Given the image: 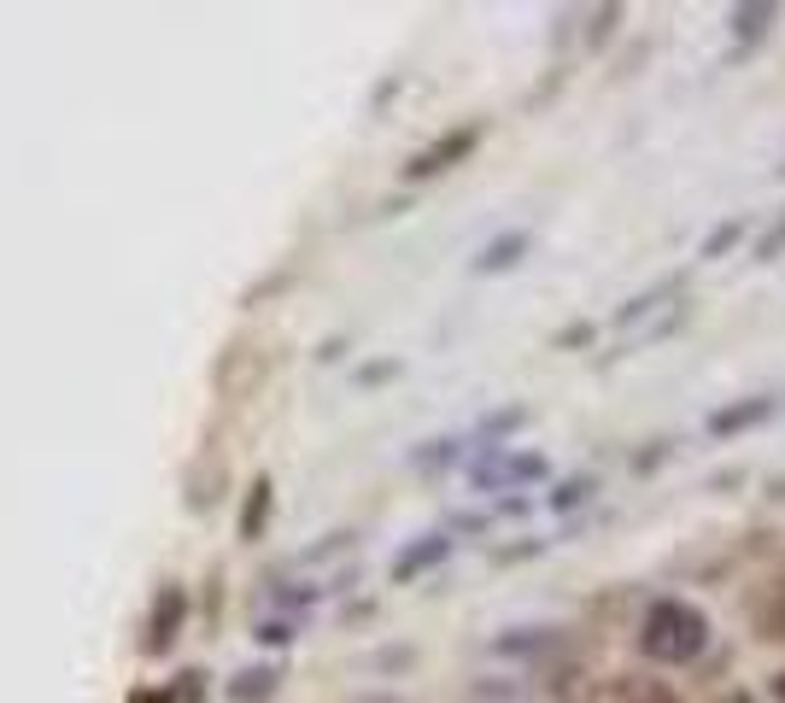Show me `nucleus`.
I'll return each mask as SVG.
<instances>
[{"mask_svg": "<svg viewBox=\"0 0 785 703\" xmlns=\"http://www.w3.org/2000/svg\"><path fill=\"white\" fill-rule=\"evenodd\" d=\"M721 703H756L751 692H733V697H721Z\"/></svg>", "mask_w": 785, "mask_h": 703, "instance_id": "2eb2a0df", "label": "nucleus"}, {"mask_svg": "<svg viewBox=\"0 0 785 703\" xmlns=\"http://www.w3.org/2000/svg\"><path fill=\"white\" fill-rule=\"evenodd\" d=\"M774 703H785V674L774 680Z\"/></svg>", "mask_w": 785, "mask_h": 703, "instance_id": "f3484780", "label": "nucleus"}, {"mask_svg": "<svg viewBox=\"0 0 785 703\" xmlns=\"http://www.w3.org/2000/svg\"><path fill=\"white\" fill-rule=\"evenodd\" d=\"M587 492H592V481L581 475V481H563V487H557V492H551V505H557V510H569V505H581Z\"/></svg>", "mask_w": 785, "mask_h": 703, "instance_id": "9b49d317", "label": "nucleus"}, {"mask_svg": "<svg viewBox=\"0 0 785 703\" xmlns=\"http://www.w3.org/2000/svg\"><path fill=\"white\" fill-rule=\"evenodd\" d=\"M738 235H745V230H738V223H721V230L704 241V258H721V253H727V246L738 241Z\"/></svg>", "mask_w": 785, "mask_h": 703, "instance_id": "f8f14e48", "label": "nucleus"}, {"mask_svg": "<svg viewBox=\"0 0 785 703\" xmlns=\"http://www.w3.org/2000/svg\"><path fill=\"white\" fill-rule=\"evenodd\" d=\"M540 475H546L540 458H492V463L475 469V481L481 487H510V481H540Z\"/></svg>", "mask_w": 785, "mask_h": 703, "instance_id": "20e7f679", "label": "nucleus"}, {"mask_svg": "<svg viewBox=\"0 0 785 703\" xmlns=\"http://www.w3.org/2000/svg\"><path fill=\"white\" fill-rule=\"evenodd\" d=\"M768 399H751V405H727V410H715V417H710V428L715 434H738V428H756L762 417H768Z\"/></svg>", "mask_w": 785, "mask_h": 703, "instance_id": "423d86ee", "label": "nucleus"}, {"mask_svg": "<svg viewBox=\"0 0 785 703\" xmlns=\"http://www.w3.org/2000/svg\"><path fill=\"white\" fill-rule=\"evenodd\" d=\"M774 18H779V7H762V0H756V7H733V30L745 35V41H756L762 30L774 24Z\"/></svg>", "mask_w": 785, "mask_h": 703, "instance_id": "9d476101", "label": "nucleus"}, {"mask_svg": "<svg viewBox=\"0 0 785 703\" xmlns=\"http://www.w3.org/2000/svg\"><path fill=\"white\" fill-rule=\"evenodd\" d=\"M774 633H779V639H785V604H779V610H774Z\"/></svg>", "mask_w": 785, "mask_h": 703, "instance_id": "4468645a", "label": "nucleus"}, {"mask_svg": "<svg viewBox=\"0 0 785 703\" xmlns=\"http://www.w3.org/2000/svg\"><path fill=\"white\" fill-rule=\"evenodd\" d=\"M258 639H264V645H287V639H294V622H264Z\"/></svg>", "mask_w": 785, "mask_h": 703, "instance_id": "ddd939ff", "label": "nucleus"}, {"mask_svg": "<svg viewBox=\"0 0 785 703\" xmlns=\"http://www.w3.org/2000/svg\"><path fill=\"white\" fill-rule=\"evenodd\" d=\"M446 551H451L446 533H428V540H417V546H410V551L399 557V563H392V581H417V574H422V569H434Z\"/></svg>", "mask_w": 785, "mask_h": 703, "instance_id": "39448f33", "label": "nucleus"}, {"mask_svg": "<svg viewBox=\"0 0 785 703\" xmlns=\"http://www.w3.org/2000/svg\"><path fill=\"white\" fill-rule=\"evenodd\" d=\"M469 147H475V130H458V135L434 141L428 153H417V159H410V164H405V176H434V171H446V164H458Z\"/></svg>", "mask_w": 785, "mask_h": 703, "instance_id": "7ed1b4c3", "label": "nucleus"}, {"mask_svg": "<svg viewBox=\"0 0 785 703\" xmlns=\"http://www.w3.org/2000/svg\"><path fill=\"white\" fill-rule=\"evenodd\" d=\"M271 692H276V669H246V674H235V686H230L235 703H264Z\"/></svg>", "mask_w": 785, "mask_h": 703, "instance_id": "0eeeda50", "label": "nucleus"}, {"mask_svg": "<svg viewBox=\"0 0 785 703\" xmlns=\"http://www.w3.org/2000/svg\"><path fill=\"white\" fill-rule=\"evenodd\" d=\"M528 253V235H504V241H492L481 258H475V271H510L516 258Z\"/></svg>", "mask_w": 785, "mask_h": 703, "instance_id": "1a4fd4ad", "label": "nucleus"}, {"mask_svg": "<svg viewBox=\"0 0 785 703\" xmlns=\"http://www.w3.org/2000/svg\"><path fill=\"white\" fill-rule=\"evenodd\" d=\"M130 703H164V697H153V692H135Z\"/></svg>", "mask_w": 785, "mask_h": 703, "instance_id": "dca6fc26", "label": "nucleus"}, {"mask_svg": "<svg viewBox=\"0 0 785 703\" xmlns=\"http://www.w3.org/2000/svg\"><path fill=\"white\" fill-rule=\"evenodd\" d=\"M704 645H710V622L686 598H656L645 610V622H639V651L651 663H697Z\"/></svg>", "mask_w": 785, "mask_h": 703, "instance_id": "f257e3e1", "label": "nucleus"}, {"mask_svg": "<svg viewBox=\"0 0 785 703\" xmlns=\"http://www.w3.org/2000/svg\"><path fill=\"white\" fill-rule=\"evenodd\" d=\"M182 615H188V592H182V587H159L153 622H147V651H171V639L182 633Z\"/></svg>", "mask_w": 785, "mask_h": 703, "instance_id": "f03ea898", "label": "nucleus"}, {"mask_svg": "<svg viewBox=\"0 0 785 703\" xmlns=\"http://www.w3.org/2000/svg\"><path fill=\"white\" fill-rule=\"evenodd\" d=\"M264 522H271V481H258L253 499H246V510H241V540H258Z\"/></svg>", "mask_w": 785, "mask_h": 703, "instance_id": "6e6552de", "label": "nucleus"}]
</instances>
